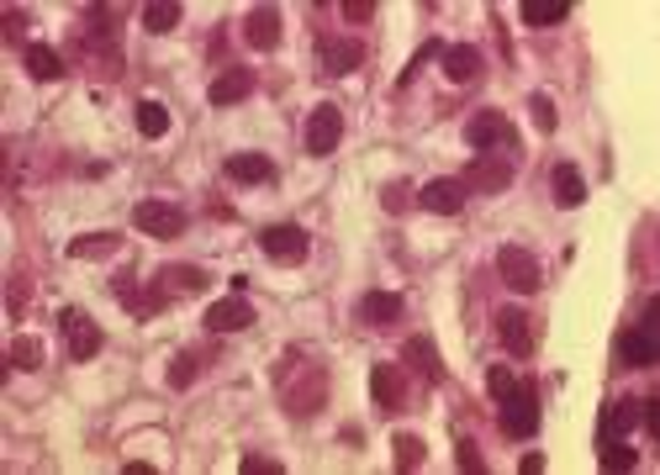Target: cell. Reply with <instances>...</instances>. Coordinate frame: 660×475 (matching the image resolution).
Listing matches in <instances>:
<instances>
[{"instance_id":"b9f144b4","label":"cell","mask_w":660,"mask_h":475,"mask_svg":"<svg viewBox=\"0 0 660 475\" xmlns=\"http://www.w3.org/2000/svg\"><path fill=\"white\" fill-rule=\"evenodd\" d=\"M344 16L349 22H370L376 16V0H344Z\"/></svg>"},{"instance_id":"8fae6325","label":"cell","mask_w":660,"mask_h":475,"mask_svg":"<svg viewBox=\"0 0 660 475\" xmlns=\"http://www.w3.org/2000/svg\"><path fill=\"white\" fill-rule=\"evenodd\" d=\"M365 64V42L359 37H317V74L339 80V74H354Z\"/></svg>"},{"instance_id":"f546056e","label":"cell","mask_w":660,"mask_h":475,"mask_svg":"<svg viewBox=\"0 0 660 475\" xmlns=\"http://www.w3.org/2000/svg\"><path fill=\"white\" fill-rule=\"evenodd\" d=\"M391 460H396V471H402V475L423 471V460H428V443H423V434H396V439H391Z\"/></svg>"},{"instance_id":"4316f807","label":"cell","mask_w":660,"mask_h":475,"mask_svg":"<svg viewBox=\"0 0 660 475\" xmlns=\"http://www.w3.org/2000/svg\"><path fill=\"white\" fill-rule=\"evenodd\" d=\"M27 74H33L37 85H53V80H64V53L59 48H48V42H27Z\"/></svg>"},{"instance_id":"e0dca14e","label":"cell","mask_w":660,"mask_h":475,"mask_svg":"<svg viewBox=\"0 0 660 475\" xmlns=\"http://www.w3.org/2000/svg\"><path fill=\"white\" fill-rule=\"evenodd\" d=\"M280 37H285V22H280L276 5H254L244 16V42L254 48V53H276Z\"/></svg>"},{"instance_id":"ab89813d","label":"cell","mask_w":660,"mask_h":475,"mask_svg":"<svg viewBox=\"0 0 660 475\" xmlns=\"http://www.w3.org/2000/svg\"><path fill=\"white\" fill-rule=\"evenodd\" d=\"M239 471H244V475H285V465L270 460V454H244V460H239Z\"/></svg>"},{"instance_id":"ac0fdd59","label":"cell","mask_w":660,"mask_h":475,"mask_svg":"<svg viewBox=\"0 0 660 475\" xmlns=\"http://www.w3.org/2000/svg\"><path fill=\"white\" fill-rule=\"evenodd\" d=\"M417 206L433 211V217H460V211H465V185H460L454 174H439V180H428V185L417 191Z\"/></svg>"},{"instance_id":"9c48e42d","label":"cell","mask_w":660,"mask_h":475,"mask_svg":"<svg viewBox=\"0 0 660 475\" xmlns=\"http://www.w3.org/2000/svg\"><path fill=\"white\" fill-rule=\"evenodd\" d=\"M497 339H502V349H508L513 360H534V349H539V322H534L523 306H502V312H497Z\"/></svg>"},{"instance_id":"d4e9b609","label":"cell","mask_w":660,"mask_h":475,"mask_svg":"<svg viewBox=\"0 0 660 475\" xmlns=\"http://www.w3.org/2000/svg\"><path fill=\"white\" fill-rule=\"evenodd\" d=\"M639 412H645V402H634V397L608 402V407H602V428H597V439H628V434L639 428Z\"/></svg>"},{"instance_id":"7a4b0ae2","label":"cell","mask_w":660,"mask_h":475,"mask_svg":"<svg viewBox=\"0 0 660 475\" xmlns=\"http://www.w3.org/2000/svg\"><path fill=\"white\" fill-rule=\"evenodd\" d=\"M539 380H518L502 402H497V428L508 434V439H534L539 434Z\"/></svg>"},{"instance_id":"3957f363","label":"cell","mask_w":660,"mask_h":475,"mask_svg":"<svg viewBox=\"0 0 660 475\" xmlns=\"http://www.w3.org/2000/svg\"><path fill=\"white\" fill-rule=\"evenodd\" d=\"M454 180L465 185V196H502V191L513 185V159H502V154H476Z\"/></svg>"},{"instance_id":"7c38bea8","label":"cell","mask_w":660,"mask_h":475,"mask_svg":"<svg viewBox=\"0 0 660 475\" xmlns=\"http://www.w3.org/2000/svg\"><path fill=\"white\" fill-rule=\"evenodd\" d=\"M185 222H191V217H185L174 202H154V196H148V202L133 206V228L148 233V238H180L185 233Z\"/></svg>"},{"instance_id":"f1b7e54d","label":"cell","mask_w":660,"mask_h":475,"mask_svg":"<svg viewBox=\"0 0 660 475\" xmlns=\"http://www.w3.org/2000/svg\"><path fill=\"white\" fill-rule=\"evenodd\" d=\"M80 22H85V27H80L85 42H117V11H111V5H85Z\"/></svg>"},{"instance_id":"83f0119b","label":"cell","mask_w":660,"mask_h":475,"mask_svg":"<svg viewBox=\"0 0 660 475\" xmlns=\"http://www.w3.org/2000/svg\"><path fill=\"white\" fill-rule=\"evenodd\" d=\"M42 360H48V349H42V339L37 333H16V339L5 343V365L11 370H42Z\"/></svg>"},{"instance_id":"5bb4252c","label":"cell","mask_w":660,"mask_h":475,"mask_svg":"<svg viewBox=\"0 0 660 475\" xmlns=\"http://www.w3.org/2000/svg\"><path fill=\"white\" fill-rule=\"evenodd\" d=\"M111 296L127 306V312H133L138 322H154V317H159V312H164V306L174 302L164 285H154V291H138V280H127V275H122V280H111Z\"/></svg>"},{"instance_id":"cb8c5ba5","label":"cell","mask_w":660,"mask_h":475,"mask_svg":"<svg viewBox=\"0 0 660 475\" xmlns=\"http://www.w3.org/2000/svg\"><path fill=\"white\" fill-rule=\"evenodd\" d=\"M222 174H228L233 185H276V165H270V154H228Z\"/></svg>"},{"instance_id":"484cf974","label":"cell","mask_w":660,"mask_h":475,"mask_svg":"<svg viewBox=\"0 0 660 475\" xmlns=\"http://www.w3.org/2000/svg\"><path fill=\"white\" fill-rule=\"evenodd\" d=\"M154 285H164L170 296H201L207 291V270L201 265H164L154 275Z\"/></svg>"},{"instance_id":"30bf717a","label":"cell","mask_w":660,"mask_h":475,"mask_svg":"<svg viewBox=\"0 0 660 475\" xmlns=\"http://www.w3.org/2000/svg\"><path fill=\"white\" fill-rule=\"evenodd\" d=\"M407 397H413V370L407 365H376L370 370V402L381 412H407Z\"/></svg>"},{"instance_id":"5b68a950","label":"cell","mask_w":660,"mask_h":475,"mask_svg":"<svg viewBox=\"0 0 660 475\" xmlns=\"http://www.w3.org/2000/svg\"><path fill=\"white\" fill-rule=\"evenodd\" d=\"M344 143V111L333 101H322L307 111V133H302V148H307V159H328L333 148Z\"/></svg>"},{"instance_id":"60d3db41","label":"cell","mask_w":660,"mask_h":475,"mask_svg":"<svg viewBox=\"0 0 660 475\" xmlns=\"http://www.w3.org/2000/svg\"><path fill=\"white\" fill-rule=\"evenodd\" d=\"M22 37H27V11L5 5V42H22Z\"/></svg>"},{"instance_id":"2e32d148","label":"cell","mask_w":660,"mask_h":475,"mask_svg":"<svg viewBox=\"0 0 660 475\" xmlns=\"http://www.w3.org/2000/svg\"><path fill=\"white\" fill-rule=\"evenodd\" d=\"M259 317H254V302L248 296H222V302L207 306V333H244V328H254Z\"/></svg>"},{"instance_id":"1f68e13d","label":"cell","mask_w":660,"mask_h":475,"mask_svg":"<svg viewBox=\"0 0 660 475\" xmlns=\"http://www.w3.org/2000/svg\"><path fill=\"white\" fill-rule=\"evenodd\" d=\"M180 16H185V5L180 0H154V5H143V27L154 37H164L180 27Z\"/></svg>"},{"instance_id":"8d00e7d4","label":"cell","mask_w":660,"mask_h":475,"mask_svg":"<svg viewBox=\"0 0 660 475\" xmlns=\"http://www.w3.org/2000/svg\"><path fill=\"white\" fill-rule=\"evenodd\" d=\"M528 111H534V127H539L545 137L560 127V111H555V101H550L545 90H534V96H528Z\"/></svg>"},{"instance_id":"ffe728a7","label":"cell","mask_w":660,"mask_h":475,"mask_svg":"<svg viewBox=\"0 0 660 475\" xmlns=\"http://www.w3.org/2000/svg\"><path fill=\"white\" fill-rule=\"evenodd\" d=\"M439 69H444V80H450V85H476V80H481V69H487V59H481V48H476V42H454V48L439 53Z\"/></svg>"},{"instance_id":"d6a6232c","label":"cell","mask_w":660,"mask_h":475,"mask_svg":"<svg viewBox=\"0 0 660 475\" xmlns=\"http://www.w3.org/2000/svg\"><path fill=\"white\" fill-rule=\"evenodd\" d=\"M111 254H122V238L117 233H85L70 243V259H111Z\"/></svg>"},{"instance_id":"9a60e30c","label":"cell","mask_w":660,"mask_h":475,"mask_svg":"<svg viewBox=\"0 0 660 475\" xmlns=\"http://www.w3.org/2000/svg\"><path fill=\"white\" fill-rule=\"evenodd\" d=\"M254 96V69L248 64H222L217 74H211L207 85V101L211 106H239Z\"/></svg>"},{"instance_id":"d6986e66","label":"cell","mask_w":660,"mask_h":475,"mask_svg":"<svg viewBox=\"0 0 660 475\" xmlns=\"http://www.w3.org/2000/svg\"><path fill=\"white\" fill-rule=\"evenodd\" d=\"M402 365H407L413 375H423L428 386H444V380H450V370H444V354L433 349V339H423V333L402 343Z\"/></svg>"},{"instance_id":"ee69618b","label":"cell","mask_w":660,"mask_h":475,"mask_svg":"<svg viewBox=\"0 0 660 475\" xmlns=\"http://www.w3.org/2000/svg\"><path fill=\"white\" fill-rule=\"evenodd\" d=\"M122 475H154V465H148V460H127V465H122Z\"/></svg>"},{"instance_id":"603a6c76","label":"cell","mask_w":660,"mask_h":475,"mask_svg":"<svg viewBox=\"0 0 660 475\" xmlns=\"http://www.w3.org/2000/svg\"><path fill=\"white\" fill-rule=\"evenodd\" d=\"M211 360H217V349H211V343H207V349H201V343H196V349H180V354H174V365L164 370V380H170L174 391H191Z\"/></svg>"},{"instance_id":"74e56055","label":"cell","mask_w":660,"mask_h":475,"mask_svg":"<svg viewBox=\"0 0 660 475\" xmlns=\"http://www.w3.org/2000/svg\"><path fill=\"white\" fill-rule=\"evenodd\" d=\"M413 206V185L407 180H386V191H381V211L386 217H402Z\"/></svg>"},{"instance_id":"52a82bcc","label":"cell","mask_w":660,"mask_h":475,"mask_svg":"<svg viewBox=\"0 0 660 475\" xmlns=\"http://www.w3.org/2000/svg\"><path fill=\"white\" fill-rule=\"evenodd\" d=\"M465 143L476 148V154H518V133H513V122L502 117V111H476L470 122H465Z\"/></svg>"},{"instance_id":"6da1fadb","label":"cell","mask_w":660,"mask_h":475,"mask_svg":"<svg viewBox=\"0 0 660 475\" xmlns=\"http://www.w3.org/2000/svg\"><path fill=\"white\" fill-rule=\"evenodd\" d=\"M296 360H302V354L291 349V354H285L291 375L280 370V402H285L291 417H313V412L328 407V370H322V365H296Z\"/></svg>"},{"instance_id":"44dd1931","label":"cell","mask_w":660,"mask_h":475,"mask_svg":"<svg viewBox=\"0 0 660 475\" xmlns=\"http://www.w3.org/2000/svg\"><path fill=\"white\" fill-rule=\"evenodd\" d=\"M354 317H359L365 328H396V322H402V296H396V291H365V296L354 302Z\"/></svg>"},{"instance_id":"d590c367","label":"cell","mask_w":660,"mask_h":475,"mask_svg":"<svg viewBox=\"0 0 660 475\" xmlns=\"http://www.w3.org/2000/svg\"><path fill=\"white\" fill-rule=\"evenodd\" d=\"M454 465L465 475H487V460H481V443L465 439V434H454Z\"/></svg>"},{"instance_id":"277c9868","label":"cell","mask_w":660,"mask_h":475,"mask_svg":"<svg viewBox=\"0 0 660 475\" xmlns=\"http://www.w3.org/2000/svg\"><path fill=\"white\" fill-rule=\"evenodd\" d=\"M497 275H502V285L518 291V296H534V291L545 285V265H539L523 243H502V248H497Z\"/></svg>"},{"instance_id":"8992f818","label":"cell","mask_w":660,"mask_h":475,"mask_svg":"<svg viewBox=\"0 0 660 475\" xmlns=\"http://www.w3.org/2000/svg\"><path fill=\"white\" fill-rule=\"evenodd\" d=\"M259 254L270 265H302L313 254V238H307V228H296V222H270L259 233Z\"/></svg>"},{"instance_id":"836d02e7","label":"cell","mask_w":660,"mask_h":475,"mask_svg":"<svg viewBox=\"0 0 660 475\" xmlns=\"http://www.w3.org/2000/svg\"><path fill=\"white\" fill-rule=\"evenodd\" d=\"M597 460H602V471H634L639 465V454L628 449V439H597Z\"/></svg>"},{"instance_id":"4fadbf2b","label":"cell","mask_w":660,"mask_h":475,"mask_svg":"<svg viewBox=\"0 0 660 475\" xmlns=\"http://www.w3.org/2000/svg\"><path fill=\"white\" fill-rule=\"evenodd\" d=\"M619 365H624V370H650V365H656V306L645 312L639 328L619 333Z\"/></svg>"},{"instance_id":"e575fe53","label":"cell","mask_w":660,"mask_h":475,"mask_svg":"<svg viewBox=\"0 0 660 475\" xmlns=\"http://www.w3.org/2000/svg\"><path fill=\"white\" fill-rule=\"evenodd\" d=\"M138 133L148 137V143H159V137L170 133V111H164V101H138Z\"/></svg>"},{"instance_id":"7bdbcfd3","label":"cell","mask_w":660,"mask_h":475,"mask_svg":"<svg viewBox=\"0 0 660 475\" xmlns=\"http://www.w3.org/2000/svg\"><path fill=\"white\" fill-rule=\"evenodd\" d=\"M518 471H523V475H539V471H545V454H523Z\"/></svg>"},{"instance_id":"7402d4cb","label":"cell","mask_w":660,"mask_h":475,"mask_svg":"<svg viewBox=\"0 0 660 475\" xmlns=\"http://www.w3.org/2000/svg\"><path fill=\"white\" fill-rule=\"evenodd\" d=\"M550 196H555L560 211H576V206L587 202V174L576 170L571 159H560L555 170H550Z\"/></svg>"},{"instance_id":"f35d334b","label":"cell","mask_w":660,"mask_h":475,"mask_svg":"<svg viewBox=\"0 0 660 475\" xmlns=\"http://www.w3.org/2000/svg\"><path fill=\"white\" fill-rule=\"evenodd\" d=\"M513 386H518V375L508 370V365H491V370H487V397H491V402H502Z\"/></svg>"},{"instance_id":"4dcf8cb0","label":"cell","mask_w":660,"mask_h":475,"mask_svg":"<svg viewBox=\"0 0 660 475\" xmlns=\"http://www.w3.org/2000/svg\"><path fill=\"white\" fill-rule=\"evenodd\" d=\"M523 22L528 27H560V22H571V0H523Z\"/></svg>"},{"instance_id":"ba28073f","label":"cell","mask_w":660,"mask_h":475,"mask_svg":"<svg viewBox=\"0 0 660 475\" xmlns=\"http://www.w3.org/2000/svg\"><path fill=\"white\" fill-rule=\"evenodd\" d=\"M59 333H64V343H70V360L74 365H85V360H96L101 354V328H96V317L90 312H80V306H64L59 312Z\"/></svg>"}]
</instances>
